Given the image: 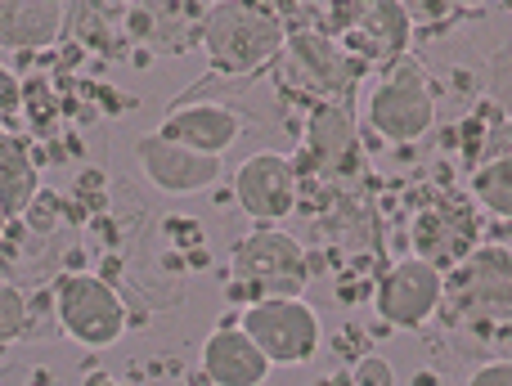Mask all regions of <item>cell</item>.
I'll return each mask as SVG.
<instances>
[{"instance_id":"d6986e66","label":"cell","mask_w":512,"mask_h":386,"mask_svg":"<svg viewBox=\"0 0 512 386\" xmlns=\"http://www.w3.org/2000/svg\"><path fill=\"white\" fill-rule=\"evenodd\" d=\"M63 337V324H59V301H54V288L50 292H36L27 301V333L23 342H54Z\"/></svg>"},{"instance_id":"5bb4252c","label":"cell","mask_w":512,"mask_h":386,"mask_svg":"<svg viewBox=\"0 0 512 386\" xmlns=\"http://www.w3.org/2000/svg\"><path fill=\"white\" fill-rule=\"evenodd\" d=\"M472 238H477V225L468 220V211H459L454 202H441V207L423 211L414 225V247L418 261L427 265H459L472 256Z\"/></svg>"},{"instance_id":"cb8c5ba5","label":"cell","mask_w":512,"mask_h":386,"mask_svg":"<svg viewBox=\"0 0 512 386\" xmlns=\"http://www.w3.org/2000/svg\"><path fill=\"white\" fill-rule=\"evenodd\" d=\"M468 386H512V360H490L468 378Z\"/></svg>"},{"instance_id":"ffe728a7","label":"cell","mask_w":512,"mask_h":386,"mask_svg":"<svg viewBox=\"0 0 512 386\" xmlns=\"http://www.w3.org/2000/svg\"><path fill=\"white\" fill-rule=\"evenodd\" d=\"M23 333H27V297L14 283H0V346L23 342Z\"/></svg>"},{"instance_id":"7402d4cb","label":"cell","mask_w":512,"mask_h":386,"mask_svg":"<svg viewBox=\"0 0 512 386\" xmlns=\"http://www.w3.org/2000/svg\"><path fill=\"white\" fill-rule=\"evenodd\" d=\"M18 113H23V81H18L14 72L0 63V131H5Z\"/></svg>"},{"instance_id":"ac0fdd59","label":"cell","mask_w":512,"mask_h":386,"mask_svg":"<svg viewBox=\"0 0 512 386\" xmlns=\"http://www.w3.org/2000/svg\"><path fill=\"white\" fill-rule=\"evenodd\" d=\"M472 193L481 198V207H490L495 216H508L512 220V153L504 158L486 162V167L472 176Z\"/></svg>"},{"instance_id":"8fae6325","label":"cell","mask_w":512,"mask_h":386,"mask_svg":"<svg viewBox=\"0 0 512 386\" xmlns=\"http://www.w3.org/2000/svg\"><path fill=\"white\" fill-rule=\"evenodd\" d=\"M135 162H140V176L162 193H203L221 180V158H203V153L167 140L162 131L135 144Z\"/></svg>"},{"instance_id":"52a82bcc","label":"cell","mask_w":512,"mask_h":386,"mask_svg":"<svg viewBox=\"0 0 512 386\" xmlns=\"http://www.w3.org/2000/svg\"><path fill=\"white\" fill-rule=\"evenodd\" d=\"M63 337L81 346H113L126 333V301L99 274H63L54 283Z\"/></svg>"},{"instance_id":"e0dca14e","label":"cell","mask_w":512,"mask_h":386,"mask_svg":"<svg viewBox=\"0 0 512 386\" xmlns=\"http://www.w3.org/2000/svg\"><path fill=\"white\" fill-rule=\"evenodd\" d=\"M36 189H41V180H36V162L27 144L18 135L0 131V211H5V220L32 211Z\"/></svg>"},{"instance_id":"30bf717a","label":"cell","mask_w":512,"mask_h":386,"mask_svg":"<svg viewBox=\"0 0 512 386\" xmlns=\"http://www.w3.org/2000/svg\"><path fill=\"white\" fill-rule=\"evenodd\" d=\"M301 176L283 153H252L239 171H234V198H239L243 216L270 229L297 207Z\"/></svg>"},{"instance_id":"7c38bea8","label":"cell","mask_w":512,"mask_h":386,"mask_svg":"<svg viewBox=\"0 0 512 386\" xmlns=\"http://www.w3.org/2000/svg\"><path fill=\"white\" fill-rule=\"evenodd\" d=\"M243 122L230 104H176L162 122V135L185 149L203 153V158H225L234 140H239Z\"/></svg>"},{"instance_id":"5b68a950","label":"cell","mask_w":512,"mask_h":386,"mask_svg":"<svg viewBox=\"0 0 512 386\" xmlns=\"http://www.w3.org/2000/svg\"><path fill=\"white\" fill-rule=\"evenodd\" d=\"M445 306L454 310V319L508 324L512 319V252L486 247V252H472L468 261L454 265V274L445 279Z\"/></svg>"},{"instance_id":"6da1fadb","label":"cell","mask_w":512,"mask_h":386,"mask_svg":"<svg viewBox=\"0 0 512 386\" xmlns=\"http://www.w3.org/2000/svg\"><path fill=\"white\" fill-rule=\"evenodd\" d=\"M203 50L212 59V72L221 77H248L279 59L288 45V23L270 5H212L203 14Z\"/></svg>"},{"instance_id":"44dd1931","label":"cell","mask_w":512,"mask_h":386,"mask_svg":"<svg viewBox=\"0 0 512 386\" xmlns=\"http://www.w3.org/2000/svg\"><path fill=\"white\" fill-rule=\"evenodd\" d=\"M346 386H396V373H391L387 360L369 355V360H360L351 373H346Z\"/></svg>"},{"instance_id":"603a6c76","label":"cell","mask_w":512,"mask_h":386,"mask_svg":"<svg viewBox=\"0 0 512 386\" xmlns=\"http://www.w3.org/2000/svg\"><path fill=\"white\" fill-rule=\"evenodd\" d=\"M490 77H495V81H490V86H495V99L512 108V45L495 54V72H490Z\"/></svg>"},{"instance_id":"3957f363","label":"cell","mask_w":512,"mask_h":386,"mask_svg":"<svg viewBox=\"0 0 512 386\" xmlns=\"http://www.w3.org/2000/svg\"><path fill=\"white\" fill-rule=\"evenodd\" d=\"M319 32L333 36L355 63H396L414 36V14L405 5H337L315 14Z\"/></svg>"},{"instance_id":"484cf974","label":"cell","mask_w":512,"mask_h":386,"mask_svg":"<svg viewBox=\"0 0 512 386\" xmlns=\"http://www.w3.org/2000/svg\"><path fill=\"white\" fill-rule=\"evenodd\" d=\"M0 54H5V50H0Z\"/></svg>"},{"instance_id":"d4e9b609","label":"cell","mask_w":512,"mask_h":386,"mask_svg":"<svg viewBox=\"0 0 512 386\" xmlns=\"http://www.w3.org/2000/svg\"><path fill=\"white\" fill-rule=\"evenodd\" d=\"M0 229H5V211H0Z\"/></svg>"},{"instance_id":"9c48e42d","label":"cell","mask_w":512,"mask_h":386,"mask_svg":"<svg viewBox=\"0 0 512 386\" xmlns=\"http://www.w3.org/2000/svg\"><path fill=\"white\" fill-rule=\"evenodd\" d=\"M373 306L391 328H423L445 306V274L427 261H400L382 274Z\"/></svg>"},{"instance_id":"2e32d148","label":"cell","mask_w":512,"mask_h":386,"mask_svg":"<svg viewBox=\"0 0 512 386\" xmlns=\"http://www.w3.org/2000/svg\"><path fill=\"white\" fill-rule=\"evenodd\" d=\"M355 149V117L346 104H315L306 122V162L319 171H333Z\"/></svg>"},{"instance_id":"7a4b0ae2","label":"cell","mask_w":512,"mask_h":386,"mask_svg":"<svg viewBox=\"0 0 512 386\" xmlns=\"http://www.w3.org/2000/svg\"><path fill=\"white\" fill-rule=\"evenodd\" d=\"M310 279L306 247L283 229H252L239 247H234V288L239 297L274 301V297H297Z\"/></svg>"},{"instance_id":"8992f818","label":"cell","mask_w":512,"mask_h":386,"mask_svg":"<svg viewBox=\"0 0 512 386\" xmlns=\"http://www.w3.org/2000/svg\"><path fill=\"white\" fill-rule=\"evenodd\" d=\"M239 328L256 342V351L274 364H283V369H292V364H306L315 360L319 351V315L306 306L301 297H274V301H252L248 310H243Z\"/></svg>"},{"instance_id":"ba28073f","label":"cell","mask_w":512,"mask_h":386,"mask_svg":"<svg viewBox=\"0 0 512 386\" xmlns=\"http://www.w3.org/2000/svg\"><path fill=\"white\" fill-rule=\"evenodd\" d=\"M283 50H288L283 77L297 81L301 90H310L319 104H346V99H351L360 63H355L333 36H324L319 27H301V32H288Z\"/></svg>"},{"instance_id":"277c9868","label":"cell","mask_w":512,"mask_h":386,"mask_svg":"<svg viewBox=\"0 0 512 386\" xmlns=\"http://www.w3.org/2000/svg\"><path fill=\"white\" fill-rule=\"evenodd\" d=\"M432 122H436V99L427 68L418 59H409V54L387 63L382 81L369 95V126L396 144H414L432 131Z\"/></svg>"},{"instance_id":"9a60e30c","label":"cell","mask_w":512,"mask_h":386,"mask_svg":"<svg viewBox=\"0 0 512 386\" xmlns=\"http://www.w3.org/2000/svg\"><path fill=\"white\" fill-rule=\"evenodd\" d=\"M68 9L32 5V0H0V50H36L59 41Z\"/></svg>"},{"instance_id":"4fadbf2b","label":"cell","mask_w":512,"mask_h":386,"mask_svg":"<svg viewBox=\"0 0 512 386\" xmlns=\"http://www.w3.org/2000/svg\"><path fill=\"white\" fill-rule=\"evenodd\" d=\"M203 373L216 386H261L270 360L256 351V342L239 324H221L203 342Z\"/></svg>"}]
</instances>
